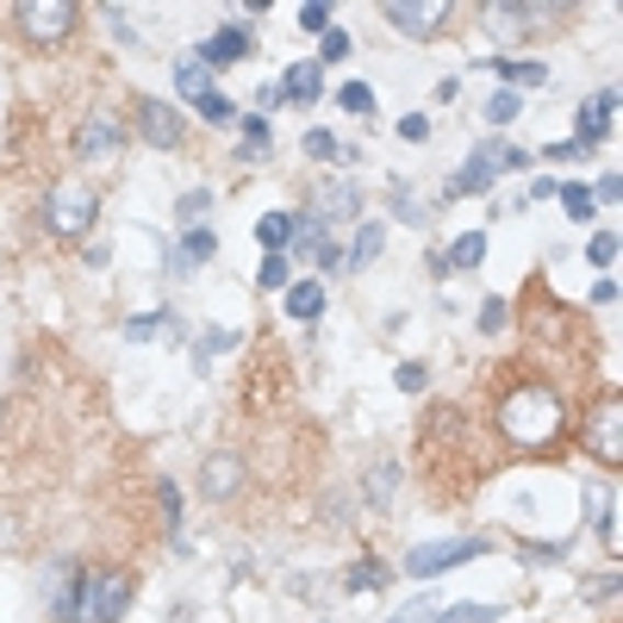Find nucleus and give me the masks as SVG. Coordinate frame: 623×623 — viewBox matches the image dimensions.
<instances>
[{"label": "nucleus", "mask_w": 623, "mask_h": 623, "mask_svg": "<svg viewBox=\"0 0 623 623\" xmlns=\"http://www.w3.org/2000/svg\"><path fill=\"white\" fill-rule=\"evenodd\" d=\"M132 604V574L125 567H88L69 574V586L57 592V618L63 623H118Z\"/></svg>", "instance_id": "obj_1"}, {"label": "nucleus", "mask_w": 623, "mask_h": 623, "mask_svg": "<svg viewBox=\"0 0 623 623\" xmlns=\"http://www.w3.org/2000/svg\"><path fill=\"white\" fill-rule=\"evenodd\" d=\"M499 430H506V443L518 449H548L555 437H562V399L548 387H511L506 399H499Z\"/></svg>", "instance_id": "obj_2"}, {"label": "nucleus", "mask_w": 623, "mask_h": 623, "mask_svg": "<svg viewBox=\"0 0 623 623\" xmlns=\"http://www.w3.org/2000/svg\"><path fill=\"white\" fill-rule=\"evenodd\" d=\"M100 218V194L88 188V181H57L50 188V200H44V225H50V237H88V225Z\"/></svg>", "instance_id": "obj_3"}, {"label": "nucleus", "mask_w": 623, "mask_h": 623, "mask_svg": "<svg viewBox=\"0 0 623 623\" xmlns=\"http://www.w3.org/2000/svg\"><path fill=\"white\" fill-rule=\"evenodd\" d=\"M76 0H20L13 7V25H20L25 44H63L76 32Z\"/></svg>", "instance_id": "obj_4"}, {"label": "nucleus", "mask_w": 623, "mask_h": 623, "mask_svg": "<svg viewBox=\"0 0 623 623\" xmlns=\"http://www.w3.org/2000/svg\"><path fill=\"white\" fill-rule=\"evenodd\" d=\"M487 548H492L487 536H462V543H418L406 555V574H411V580H437V574L474 562V555H487Z\"/></svg>", "instance_id": "obj_5"}, {"label": "nucleus", "mask_w": 623, "mask_h": 623, "mask_svg": "<svg viewBox=\"0 0 623 623\" xmlns=\"http://www.w3.org/2000/svg\"><path fill=\"white\" fill-rule=\"evenodd\" d=\"M586 449H592L604 467L623 462V399L618 393H604L599 406H592V418H586Z\"/></svg>", "instance_id": "obj_6"}, {"label": "nucleus", "mask_w": 623, "mask_h": 623, "mask_svg": "<svg viewBox=\"0 0 623 623\" xmlns=\"http://www.w3.org/2000/svg\"><path fill=\"white\" fill-rule=\"evenodd\" d=\"M125 150V125H118V113H88L81 118V132H76V156L81 162H113V156Z\"/></svg>", "instance_id": "obj_7"}, {"label": "nucleus", "mask_w": 623, "mask_h": 623, "mask_svg": "<svg viewBox=\"0 0 623 623\" xmlns=\"http://www.w3.org/2000/svg\"><path fill=\"white\" fill-rule=\"evenodd\" d=\"M387 25L399 32V38H437V32L449 25V0H393Z\"/></svg>", "instance_id": "obj_8"}, {"label": "nucleus", "mask_w": 623, "mask_h": 623, "mask_svg": "<svg viewBox=\"0 0 623 623\" xmlns=\"http://www.w3.org/2000/svg\"><path fill=\"white\" fill-rule=\"evenodd\" d=\"M137 137H144V144H156V150H175L181 137H188V125H181V113L175 106H169V100H137Z\"/></svg>", "instance_id": "obj_9"}, {"label": "nucleus", "mask_w": 623, "mask_h": 623, "mask_svg": "<svg viewBox=\"0 0 623 623\" xmlns=\"http://www.w3.org/2000/svg\"><path fill=\"white\" fill-rule=\"evenodd\" d=\"M243 480H250V467H243V455H231V449L206 455V467H200V492H206L213 506L237 499V492H243Z\"/></svg>", "instance_id": "obj_10"}, {"label": "nucleus", "mask_w": 623, "mask_h": 623, "mask_svg": "<svg viewBox=\"0 0 623 623\" xmlns=\"http://www.w3.org/2000/svg\"><path fill=\"white\" fill-rule=\"evenodd\" d=\"M499 156H506V150H499V144H480V150H474V156H467V162H462V175L449 181V200L487 194V188H492V175H499V169H506V162H499Z\"/></svg>", "instance_id": "obj_11"}, {"label": "nucleus", "mask_w": 623, "mask_h": 623, "mask_svg": "<svg viewBox=\"0 0 623 623\" xmlns=\"http://www.w3.org/2000/svg\"><path fill=\"white\" fill-rule=\"evenodd\" d=\"M355 213H362V188H355V181H325V188H318V206H312L318 225H350Z\"/></svg>", "instance_id": "obj_12"}, {"label": "nucleus", "mask_w": 623, "mask_h": 623, "mask_svg": "<svg viewBox=\"0 0 623 623\" xmlns=\"http://www.w3.org/2000/svg\"><path fill=\"white\" fill-rule=\"evenodd\" d=\"M250 50H256L250 25H218L213 38L200 44V63H206V69H218V63H243Z\"/></svg>", "instance_id": "obj_13"}, {"label": "nucleus", "mask_w": 623, "mask_h": 623, "mask_svg": "<svg viewBox=\"0 0 623 623\" xmlns=\"http://www.w3.org/2000/svg\"><path fill=\"white\" fill-rule=\"evenodd\" d=\"M480 20H487V32L492 38H518V32H543V25L536 20H548L543 7H499V0H492V7H480Z\"/></svg>", "instance_id": "obj_14"}, {"label": "nucleus", "mask_w": 623, "mask_h": 623, "mask_svg": "<svg viewBox=\"0 0 623 623\" xmlns=\"http://www.w3.org/2000/svg\"><path fill=\"white\" fill-rule=\"evenodd\" d=\"M611 113H618V88L592 94V100L580 106V137H574V144H580V150H592L599 137H611Z\"/></svg>", "instance_id": "obj_15"}, {"label": "nucleus", "mask_w": 623, "mask_h": 623, "mask_svg": "<svg viewBox=\"0 0 623 623\" xmlns=\"http://www.w3.org/2000/svg\"><path fill=\"white\" fill-rule=\"evenodd\" d=\"M318 94H325V63H293L287 81H281V100H293V106H312Z\"/></svg>", "instance_id": "obj_16"}, {"label": "nucleus", "mask_w": 623, "mask_h": 623, "mask_svg": "<svg viewBox=\"0 0 623 623\" xmlns=\"http://www.w3.org/2000/svg\"><path fill=\"white\" fill-rule=\"evenodd\" d=\"M293 231H299V218H293V213H262V225H256V237L269 243V256H287Z\"/></svg>", "instance_id": "obj_17"}, {"label": "nucleus", "mask_w": 623, "mask_h": 623, "mask_svg": "<svg viewBox=\"0 0 623 623\" xmlns=\"http://www.w3.org/2000/svg\"><path fill=\"white\" fill-rule=\"evenodd\" d=\"M492 76L518 94V88H543V81H548V63H506V57H499V63H492Z\"/></svg>", "instance_id": "obj_18"}, {"label": "nucleus", "mask_w": 623, "mask_h": 623, "mask_svg": "<svg viewBox=\"0 0 623 623\" xmlns=\"http://www.w3.org/2000/svg\"><path fill=\"white\" fill-rule=\"evenodd\" d=\"M175 88H181L188 100H206V94H213V69H206L200 57H181V63H175Z\"/></svg>", "instance_id": "obj_19"}, {"label": "nucleus", "mask_w": 623, "mask_h": 623, "mask_svg": "<svg viewBox=\"0 0 623 623\" xmlns=\"http://www.w3.org/2000/svg\"><path fill=\"white\" fill-rule=\"evenodd\" d=\"M381 243H387V225H362V231H355V250L343 256V262H350V274L369 269L374 256H381Z\"/></svg>", "instance_id": "obj_20"}, {"label": "nucleus", "mask_w": 623, "mask_h": 623, "mask_svg": "<svg viewBox=\"0 0 623 623\" xmlns=\"http://www.w3.org/2000/svg\"><path fill=\"white\" fill-rule=\"evenodd\" d=\"M443 262H455V269H480V262H487V231H462L455 243H449Z\"/></svg>", "instance_id": "obj_21"}, {"label": "nucleus", "mask_w": 623, "mask_h": 623, "mask_svg": "<svg viewBox=\"0 0 623 623\" xmlns=\"http://www.w3.org/2000/svg\"><path fill=\"white\" fill-rule=\"evenodd\" d=\"M318 312H325V287H318V281L287 287V318H318Z\"/></svg>", "instance_id": "obj_22"}, {"label": "nucleus", "mask_w": 623, "mask_h": 623, "mask_svg": "<svg viewBox=\"0 0 623 623\" xmlns=\"http://www.w3.org/2000/svg\"><path fill=\"white\" fill-rule=\"evenodd\" d=\"M287 274H293V256H262L256 287H262V293H287Z\"/></svg>", "instance_id": "obj_23"}, {"label": "nucleus", "mask_w": 623, "mask_h": 623, "mask_svg": "<svg viewBox=\"0 0 623 623\" xmlns=\"http://www.w3.org/2000/svg\"><path fill=\"white\" fill-rule=\"evenodd\" d=\"M499 618H506L499 604H443L437 611V623H499Z\"/></svg>", "instance_id": "obj_24"}, {"label": "nucleus", "mask_w": 623, "mask_h": 623, "mask_svg": "<svg viewBox=\"0 0 623 623\" xmlns=\"http://www.w3.org/2000/svg\"><path fill=\"white\" fill-rule=\"evenodd\" d=\"M156 506H162V524H169V536L181 543V492H175V480H156Z\"/></svg>", "instance_id": "obj_25"}, {"label": "nucleus", "mask_w": 623, "mask_h": 623, "mask_svg": "<svg viewBox=\"0 0 623 623\" xmlns=\"http://www.w3.org/2000/svg\"><path fill=\"white\" fill-rule=\"evenodd\" d=\"M206 213H213V194H206V188H194V194H181V200H175V218L188 225V231H194Z\"/></svg>", "instance_id": "obj_26"}, {"label": "nucleus", "mask_w": 623, "mask_h": 623, "mask_svg": "<svg viewBox=\"0 0 623 623\" xmlns=\"http://www.w3.org/2000/svg\"><path fill=\"white\" fill-rule=\"evenodd\" d=\"M555 194H562V206H567V218H592V206H599V200H592V188H580V181H574V188H555Z\"/></svg>", "instance_id": "obj_27"}, {"label": "nucleus", "mask_w": 623, "mask_h": 623, "mask_svg": "<svg viewBox=\"0 0 623 623\" xmlns=\"http://www.w3.org/2000/svg\"><path fill=\"white\" fill-rule=\"evenodd\" d=\"M337 106H343V113H374V88H362V81H343V88H337Z\"/></svg>", "instance_id": "obj_28"}, {"label": "nucleus", "mask_w": 623, "mask_h": 623, "mask_svg": "<svg viewBox=\"0 0 623 623\" xmlns=\"http://www.w3.org/2000/svg\"><path fill=\"white\" fill-rule=\"evenodd\" d=\"M162 325H169V312H137V318H125V337H132V343H144V337H156Z\"/></svg>", "instance_id": "obj_29"}, {"label": "nucleus", "mask_w": 623, "mask_h": 623, "mask_svg": "<svg viewBox=\"0 0 623 623\" xmlns=\"http://www.w3.org/2000/svg\"><path fill=\"white\" fill-rule=\"evenodd\" d=\"M393 381H399V393H424L430 387V369H424V362H399Z\"/></svg>", "instance_id": "obj_30"}, {"label": "nucleus", "mask_w": 623, "mask_h": 623, "mask_svg": "<svg viewBox=\"0 0 623 623\" xmlns=\"http://www.w3.org/2000/svg\"><path fill=\"white\" fill-rule=\"evenodd\" d=\"M381 580H387V567H381V562H355L343 586H350V592H369V586H381Z\"/></svg>", "instance_id": "obj_31"}, {"label": "nucleus", "mask_w": 623, "mask_h": 623, "mask_svg": "<svg viewBox=\"0 0 623 623\" xmlns=\"http://www.w3.org/2000/svg\"><path fill=\"white\" fill-rule=\"evenodd\" d=\"M237 150H243V156H262V150H269V118H250V125H243V137H237Z\"/></svg>", "instance_id": "obj_32"}, {"label": "nucleus", "mask_w": 623, "mask_h": 623, "mask_svg": "<svg viewBox=\"0 0 623 623\" xmlns=\"http://www.w3.org/2000/svg\"><path fill=\"white\" fill-rule=\"evenodd\" d=\"M586 256H592V269H611V262H618V231H599L586 243Z\"/></svg>", "instance_id": "obj_33"}, {"label": "nucleus", "mask_w": 623, "mask_h": 623, "mask_svg": "<svg viewBox=\"0 0 623 623\" xmlns=\"http://www.w3.org/2000/svg\"><path fill=\"white\" fill-rule=\"evenodd\" d=\"M506 325H511V306H506V299H487V306H480V331L499 337Z\"/></svg>", "instance_id": "obj_34"}, {"label": "nucleus", "mask_w": 623, "mask_h": 623, "mask_svg": "<svg viewBox=\"0 0 623 623\" xmlns=\"http://www.w3.org/2000/svg\"><path fill=\"white\" fill-rule=\"evenodd\" d=\"M299 25L325 38V32H331V7H325V0H306V7H299Z\"/></svg>", "instance_id": "obj_35"}, {"label": "nucleus", "mask_w": 623, "mask_h": 623, "mask_svg": "<svg viewBox=\"0 0 623 623\" xmlns=\"http://www.w3.org/2000/svg\"><path fill=\"white\" fill-rule=\"evenodd\" d=\"M487 118H492V125H511V118H518V94H511V88H499V94L487 100Z\"/></svg>", "instance_id": "obj_36"}, {"label": "nucleus", "mask_w": 623, "mask_h": 623, "mask_svg": "<svg viewBox=\"0 0 623 623\" xmlns=\"http://www.w3.org/2000/svg\"><path fill=\"white\" fill-rule=\"evenodd\" d=\"M393 474H399V467H393V462H381V467H374V480H369L374 506H387V499H393Z\"/></svg>", "instance_id": "obj_37"}, {"label": "nucleus", "mask_w": 623, "mask_h": 623, "mask_svg": "<svg viewBox=\"0 0 623 623\" xmlns=\"http://www.w3.org/2000/svg\"><path fill=\"white\" fill-rule=\"evenodd\" d=\"M399 137H406V144H424V137H430V118L424 113H406V118H399Z\"/></svg>", "instance_id": "obj_38"}, {"label": "nucleus", "mask_w": 623, "mask_h": 623, "mask_svg": "<svg viewBox=\"0 0 623 623\" xmlns=\"http://www.w3.org/2000/svg\"><path fill=\"white\" fill-rule=\"evenodd\" d=\"M343 57H350V32L331 25V32H325V63H343Z\"/></svg>", "instance_id": "obj_39"}, {"label": "nucleus", "mask_w": 623, "mask_h": 623, "mask_svg": "<svg viewBox=\"0 0 623 623\" xmlns=\"http://www.w3.org/2000/svg\"><path fill=\"white\" fill-rule=\"evenodd\" d=\"M424 618H437V599H411V604H406V611H399L393 623H424Z\"/></svg>", "instance_id": "obj_40"}, {"label": "nucleus", "mask_w": 623, "mask_h": 623, "mask_svg": "<svg viewBox=\"0 0 623 623\" xmlns=\"http://www.w3.org/2000/svg\"><path fill=\"white\" fill-rule=\"evenodd\" d=\"M306 156H318V162H325V156H337V137L331 132H306Z\"/></svg>", "instance_id": "obj_41"}, {"label": "nucleus", "mask_w": 623, "mask_h": 623, "mask_svg": "<svg viewBox=\"0 0 623 623\" xmlns=\"http://www.w3.org/2000/svg\"><path fill=\"white\" fill-rule=\"evenodd\" d=\"M106 25H113V38H118V44H137V32L125 25V13H118V7H106Z\"/></svg>", "instance_id": "obj_42"}, {"label": "nucleus", "mask_w": 623, "mask_h": 623, "mask_svg": "<svg viewBox=\"0 0 623 623\" xmlns=\"http://www.w3.org/2000/svg\"><path fill=\"white\" fill-rule=\"evenodd\" d=\"M611 299H618V281H611V274H599V281H592V306H611Z\"/></svg>", "instance_id": "obj_43"}, {"label": "nucleus", "mask_w": 623, "mask_h": 623, "mask_svg": "<svg viewBox=\"0 0 623 623\" xmlns=\"http://www.w3.org/2000/svg\"><path fill=\"white\" fill-rule=\"evenodd\" d=\"M200 113H206V118H231V100H225V94H206V100H200Z\"/></svg>", "instance_id": "obj_44"}, {"label": "nucleus", "mask_w": 623, "mask_h": 623, "mask_svg": "<svg viewBox=\"0 0 623 623\" xmlns=\"http://www.w3.org/2000/svg\"><path fill=\"white\" fill-rule=\"evenodd\" d=\"M618 194H623V181H618V175H604V181H599V194H592V200H604V206H611Z\"/></svg>", "instance_id": "obj_45"}]
</instances>
